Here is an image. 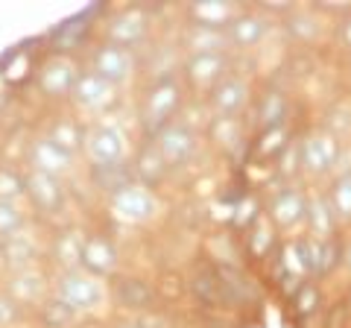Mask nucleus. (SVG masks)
<instances>
[{"label": "nucleus", "mask_w": 351, "mask_h": 328, "mask_svg": "<svg viewBox=\"0 0 351 328\" xmlns=\"http://www.w3.org/2000/svg\"><path fill=\"white\" fill-rule=\"evenodd\" d=\"M184 103V89L173 73H164L161 80H156L147 89L144 100H141V124L147 132L158 135L164 126L173 124V117L179 115V108Z\"/></svg>", "instance_id": "obj_1"}, {"label": "nucleus", "mask_w": 351, "mask_h": 328, "mask_svg": "<svg viewBox=\"0 0 351 328\" xmlns=\"http://www.w3.org/2000/svg\"><path fill=\"white\" fill-rule=\"evenodd\" d=\"M53 296H59L76 314H91L106 302L108 293H106L103 279L76 267L68 272H56V279H53Z\"/></svg>", "instance_id": "obj_2"}, {"label": "nucleus", "mask_w": 351, "mask_h": 328, "mask_svg": "<svg viewBox=\"0 0 351 328\" xmlns=\"http://www.w3.org/2000/svg\"><path fill=\"white\" fill-rule=\"evenodd\" d=\"M82 152L94 170L97 167H117V164H126L129 135L114 120H100V124H91L85 129V150Z\"/></svg>", "instance_id": "obj_3"}, {"label": "nucleus", "mask_w": 351, "mask_h": 328, "mask_svg": "<svg viewBox=\"0 0 351 328\" xmlns=\"http://www.w3.org/2000/svg\"><path fill=\"white\" fill-rule=\"evenodd\" d=\"M339 159H343V141H337L328 129H313L307 132L299 144V167L304 176L311 179H325L337 173Z\"/></svg>", "instance_id": "obj_4"}, {"label": "nucleus", "mask_w": 351, "mask_h": 328, "mask_svg": "<svg viewBox=\"0 0 351 328\" xmlns=\"http://www.w3.org/2000/svg\"><path fill=\"white\" fill-rule=\"evenodd\" d=\"M108 209L123 223H147V220H152V214L158 211V200L147 185L129 182L108 196Z\"/></svg>", "instance_id": "obj_5"}, {"label": "nucleus", "mask_w": 351, "mask_h": 328, "mask_svg": "<svg viewBox=\"0 0 351 328\" xmlns=\"http://www.w3.org/2000/svg\"><path fill=\"white\" fill-rule=\"evenodd\" d=\"M27 200L29 205L44 217H56L64 209V182L59 176H50V173L41 170H27Z\"/></svg>", "instance_id": "obj_6"}, {"label": "nucleus", "mask_w": 351, "mask_h": 328, "mask_svg": "<svg viewBox=\"0 0 351 328\" xmlns=\"http://www.w3.org/2000/svg\"><path fill=\"white\" fill-rule=\"evenodd\" d=\"M91 71L117 89V85H123L129 76L135 73V50L103 41V45H97L91 53Z\"/></svg>", "instance_id": "obj_7"}, {"label": "nucleus", "mask_w": 351, "mask_h": 328, "mask_svg": "<svg viewBox=\"0 0 351 328\" xmlns=\"http://www.w3.org/2000/svg\"><path fill=\"white\" fill-rule=\"evenodd\" d=\"M156 141V147L161 152V159L167 161V167H182V164H188L196 152V135L188 124H182V120H173L161 129L158 135H152Z\"/></svg>", "instance_id": "obj_8"}, {"label": "nucleus", "mask_w": 351, "mask_h": 328, "mask_svg": "<svg viewBox=\"0 0 351 328\" xmlns=\"http://www.w3.org/2000/svg\"><path fill=\"white\" fill-rule=\"evenodd\" d=\"M147 30H149V21L141 9H120V12H114L103 24V36L108 45L135 50L147 38Z\"/></svg>", "instance_id": "obj_9"}, {"label": "nucleus", "mask_w": 351, "mask_h": 328, "mask_svg": "<svg viewBox=\"0 0 351 328\" xmlns=\"http://www.w3.org/2000/svg\"><path fill=\"white\" fill-rule=\"evenodd\" d=\"M76 80H80L76 65L71 59H64V56H53L38 68L36 85L47 100H64V97L71 100V91H73Z\"/></svg>", "instance_id": "obj_10"}, {"label": "nucleus", "mask_w": 351, "mask_h": 328, "mask_svg": "<svg viewBox=\"0 0 351 328\" xmlns=\"http://www.w3.org/2000/svg\"><path fill=\"white\" fill-rule=\"evenodd\" d=\"M307 217V194H302L295 185H284L272 194L269 200V220L276 223L281 232H295L304 226Z\"/></svg>", "instance_id": "obj_11"}, {"label": "nucleus", "mask_w": 351, "mask_h": 328, "mask_svg": "<svg viewBox=\"0 0 351 328\" xmlns=\"http://www.w3.org/2000/svg\"><path fill=\"white\" fill-rule=\"evenodd\" d=\"M27 159H29V170H41V173H50V176H59V179H64L76 167L73 152L53 144L47 135H38L32 141L29 150H27Z\"/></svg>", "instance_id": "obj_12"}, {"label": "nucleus", "mask_w": 351, "mask_h": 328, "mask_svg": "<svg viewBox=\"0 0 351 328\" xmlns=\"http://www.w3.org/2000/svg\"><path fill=\"white\" fill-rule=\"evenodd\" d=\"M226 53H188V59H184V80L191 82V89H214L226 80Z\"/></svg>", "instance_id": "obj_13"}, {"label": "nucleus", "mask_w": 351, "mask_h": 328, "mask_svg": "<svg viewBox=\"0 0 351 328\" xmlns=\"http://www.w3.org/2000/svg\"><path fill=\"white\" fill-rule=\"evenodd\" d=\"M114 100V85L106 82L103 76H97L94 71L80 73L73 91H71V103L80 112H103V108Z\"/></svg>", "instance_id": "obj_14"}, {"label": "nucleus", "mask_w": 351, "mask_h": 328, "mask_svg": "<svg viewBox=\"0 0 351 328\" xmlns=\"http://www.w3.org/2000/svg\"><path fill=\"white\" fill-rule=\"evenodd\" d=\"M120 264V253L117 246L108 240L106 235H85V246H82V270H88L97 279H108L117 272Z\"/></svg>", "instance_id": "obj_15"}, {"label": "nucleus", "mask_w": 351, "mask_h": 328, "mask_svg": "<svg viewBox=\"0 0 351 328\" xmlns=\"http://www.w3.org/2000/svg\"><path fill=\"white\" fill-rule=\"evenodd\" d=\"M249 94H252V89H249L246 80H240V76H226L223 82L211 89L208 103H211V112L219 120H228L249 103Z\"/></svg>", "instance_id": "obj_16"}, {"label": "nucleus", "mask_w": 351, "mask_h": 328, "mask_svg": "<svg viewBox=\"0 0 351 328\" xmlns=\"http://www.w3.org/2000/svg\"><path fill=\"white\" fill-rule=\"evenodd\" d=\"M3 290L18 305H44V296H47V276H44L38 267L9 272Z\"/></svg>", "instance_id": "obj_17"}, {"label": "nucleus", "mask_w": 351, "mask_h": 328, "mask_svg": "<svg viewBox=\"0 0 351 328\" xmlns=\"http://www.w3.org/2000/svg\"><path fill=\"white\" fill-rule=\"evenodd\" d=\"M0 261H3V267L9 272H21V270L36 267V261H38L36 237H32L27 229L24 232H18V235H12V237H3L0 240Z\"/></svg>", "instance_id": "obj_18"}, {"label": "nucleus", "mask_w": 351, "mask_h": 328, "mask_svg": "<svg viewBox=\"0 0 351 328\" xmlns=\"http://www.w3.org/2000/svg\"><path fill=\"white\" fill-rule=\"evenodd\" d=\"M269 30V21L258 15V12H240L232 24H228V45L240 47V50H249V47H258L263 36Z\"/></svg>", "instance_id": "obj_19"}, {"label": "nucleus", "mask_w": 351, "mask_h": 328, "mask_svg": "<svg viewBox=\"0 0 351 328\" xmlns=\"http://www.w3.org/2000/svg\"><path fill=\"white\" fill-rule=\"evenodd\" d=\"M337 214L331 209V202H328L325 194H311L307 196V217H304V226L311 237L316 240H331L334 232H337Z\"/></svg>", "instance_id": "obj_20"}, {"label": "nucleus", "mask_w": 351, "mask_h": 328, "mask_svg": "<svg viewBox=\"0 0 351 328\" xmlns=\"http://www.w3.org/2000/svg\"><path fill=\"white\" fill-rule=\"evenodd\" d=\"M82 246H85V235L76 232V229H64V232L53 237L50 258H53V264H56V270L68 272V270L82 267Z\"/></svg>", "instance_id": "obj_21"}, {"label": "nucleus", "mask_w": 351, "mask_h": 328, "mask_svg": "<svg viewBox=\"0 0 351 328\" xmlns=\"http://www.w3.org/2000/svg\"><path fill=\"white\" fill-rule=\"evenodd\" d=\"M167 161L161 159V152L156 147V141H149V144L141 147V152L135 156V161H132V173L138 176L141 185H147V188H152V185H158L164 176H167Z\"/></svg>", "instance_id": "obj_22"}, {"label": "nucleus", "mask_w": 351, "mask_h": 328, "mask_svg": "<svg viewBox=\"0 0 351 328\" xmlns=\"http://www.w3.org/2000/svg\"><path fill=\"white\" fill-rule=\"evenodd\" d=\"M188 15L193 27H211V30H228V24L240 15L232 3H219V0H205V3H191Z\"/></svg>", "instance_id": "obj_23"}, {"label": "nucleus", "mask_w": 351, "mask_h": 328, "mask_svg": "<svg viewBox=\"0 0 351 328\" xmlns=\"http://www.w3.org/2000/svg\"><path fill=\"white\" fill-rule=\"evenodd\" d=\"M112 299L123 311H141L152 302V288L141 279H117L112 288Z\"/></svg>", "instance_id": "obj_24"}, {"label": "nucleus", "mask_w": 351, "mask_h": 328, "mask_svg": "<svg viewBox=\"0 0 351 328\" xmlns=\"http://www.w3.org/2000/svg\"><path fill=\"white\" fill-rule=\"evenodd\" d=\"M47 138L53 141V144H59L62 150H68V152H80L85 150V126H80V120L76 117H68V115H62L56 117L53 124L47 126Z\"/></svg>", "instance_id": "obj_25"}, {"label": "nucleus", "mask_w": 351, "mask_h": 328, "mask_svg": "<svg viewBox=\"0 0 351 328\" xmlns=\"http://www.w3.org/2000/svg\"><path fill=\"white\" fill-rule=\"evenodd\" d=\"M188 53H226L228 45V32L226 30H211V27H191L188 38H184Z\"/></svg>", "instance_id": "obj_26"}, {"label": "nucleus", "mask_w": 351, "mask_h": 328, "mask_svg": "<svg viewBox=\"0 0 351 328\" xmlns=\"http://www.w3.org/2000/svg\"><path fill=\"white\" fill-rule=\"evenodd\" d=\"M287 112H290V103H287V97H284L281 91H267L261 97V103H258V124L261 129H278L284 120H287Z\"/></svg>", "instance_id": "obj_27"}, {"label": "nucleus", "mask_w": 351, "mask_h": 328, "mask_svg": "<svg viewBox=\"0 0 351 328\" xmlns=\"http://www.w3.org/2000/svg\"><path fill=\"white\" fill-rule=\"evenodd\" d=\"M325 196H328V202H331L337 220L351 223V170L337 173L331 179V188L325 191Z\"/></svg>", "instance_id": "obj_28"}, {"label": "nucleus", "mask_w": 351, "mask_h": 328, "mask_svg": "<svg viewBox=\"0 0 351 328\" xmlns=\"http://www.w3.org/2000/svg\"><path fill=\"white\" fill-rule=\"evenodd\" d=\"M284 24H287L290 38H295V41H316L322 36V21L313 12H307V9H293V12H287Z\"/></svg>", "instance_id": "obj_29"}, {"label": "nucleus", "mask_w": 351, "mask_h": 328, "mask_svg": "<svg viewBox=\"0 0 351 328\" xmlns=\"http://www.w3.org/2000/svg\"><path fill=\"white\" fill-rule=\"evenodd\" d=\"M27 196V173L0 164V200L3 202H21Z\"/></svg>", "instance_id": "obj_30"}, {"label": "nucleus", "mask_w": 351, "mask_h": 328, "mask_svg": "<svg viewBox=\"0 0 351 328\" xmlns=\"http://www.w3.org/2000/svg\"><path fill=\"white\" fill-rule=\"evenodd\" d=\"M132 176H135V173L126 170V164H117V167H97L94 170L97 188L108 191V196H112L114 191H120L123 185H129V182H138V179H132Z\"/></svg>", "instance_id": "obj_31"}, {"label": "nucleus", "mask_w": 351, "mask_h": 328, "mask_svg": "<svg viewBox=\"0 0 351 328\" xmlns=\"http://www.w3.org/2000/svg\"><path fill=\"white\" fill-rule=\"evenodd\" d=\"M27 229V214L18 202H3L0 200V240L12 237Z\"/></svg>", "instance_id": "obj_32"}, {"label": "nucleus", "mask_w": 351, "mask_h": 328, "mask_svg": "<svg viewBox=\"0 0 351 328\" xmlns=\"http://www.w3.org/2000/svg\"><path fill=\"white\" fill-rule=\"evenodd\" d=\"M41 320H44L47 328H68L76 320V311L68 308L59 296H53V299H47L41 305Z\"/></svg>", "instance_id": "obj_33"}, {"label": "nucleus", "mask_w": 351, "mask_h": 328, "mask_svg": "<svg viewBox=\"0 0 351 328\" xmlns=\"http://www.w3.org/2000/svg\"><path fill=\"white\" fill-rule=\"evenodd\" d=\"M24 316V305H18L6 290H0V328H12Z\"/></svg>", "instance_id": "obj_34"}, {"label": "nucleus", "mask_w": 351, "mask_h": 328, "mask_svg": "<svg viewBox=\"0 0 351 328\" xmlns=\"http://www.w3.org/2000/svg\"><path fill=\"white\" fill-rule=\"evenodd\" d=\"M339 38H343L346 47H351V18H346L343 24H339Z\"/></svg>", "instance_id": "obj_35"}, {"label": "nucleus", "mask_w": 351, "mask_h": 328, "mask_svg": "<svg viewBox=\"0 0 351 328\" xmlns=\"http://www.w3.org/2000/svg\"><path fill=\"white\" fill-rule=\"evenodd\" d=\"M343 261H346V267H348V272H351V244L346 246V253H343Z\"/></svg>", "instance_id": "obj_36"}, {"label": "nucleus", "mask_w": 351, "mask_h": 328, "mask_svg": "<svg viewBox=\"0 0 351 328\" xmlns=\"http://www.w3.org/2000/svg\"><path fill=\"white\" fill-rule=\"evenodd\" d=\"M114 328H144V325H141V323H117Z\"/></svg>", "instance_id": "obj_37"}]
</instances>
